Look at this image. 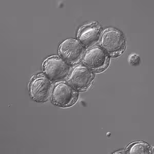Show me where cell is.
Here are the masks:
<instances>
[{"label":"cell","mask_w":154,"mask_h":154,"mask_svg":"<svg viewBox=\"0 0 154 154\" xmlns=\"http://www.w3.org/2000/svg\"><path fill=\"white\" fill-rule=\"evenodd\" d=\"M86 48L77 39L67 38L60 45L59 56L70 66H75L82 61Z\"/></svg>","instance_id":"5b68a950"},{"label":"cell","mask_w":154,"mask_h":154,"mask_svg":"<svg viewBox=\"0 0 154 154\" xmlns=\"http://www.w3.org/2000/svg\"><path fill=\"white\" fill-rule=\"evenodd\" d=\"M128 61L131 65L134 66H136L140 64V58L138 54H131L129 57Z\"/></svg>","instance_id":"30bf717a"},{"label":"cell","mask_w":154,"mask_h":154,"mask_svg":"<svg viewBox=\"0 0 154 154\" xmlns=\"http://www.w3.org/2000/svg\"><path fill=\"white\" fill-rule=\"evenodd\" d=\"M99 46L110 58H118L126 49V38L121 30L115 28H107L102 33Z\"/></svg>","instance_id":"6da1fadb"},{"label":"cell","mask_w":154,"mask_h":154,"mask_svg":"<svg viewBox=\"0 0 154 154\" xmlns=\"http://www.w3.org/2000/svg\"><path fill=\"white\" fill-rule=\"evenodd\" d=\"M70 65L57 56L45 60L42 64L43 73L51 82H58L67 79L72 70Z\"/></svg>","instance_id":"3957f363"},{"label":"cell","mask_w":154,"mask_h":154,"mask_svg":"<svg viewBox=\"0 0 154 154\" xmlns=\"http://www.w3.org/2000/svg\"><path fill=\"white\" fill-rule=\"evenodd\" d=\"M83 64H78L72 68L66 82L78 92L88 91L95 79V74Z\"/></svg>","instance_id":"277c9868"},{"label":"cell","mask_w":154,"mask_h":154,"mask_svg":"<svg viewBox=\"0 0 154 154\" xmlns=\"http://www.w3.org/2000/svg\"><path fill=\"white\" fill-rule=\"evenodd\" d=\"M51 88V82L43 73L32 76L28 84L30 98L38 103L48 101L50 98Z\"/></svg>","instance_id":"8992f818"},{"label":"cell","mask_w":154,"mask_h":154,"mask_svg":"<svg viewBox=\"0 0 154 154\" xmlns=\"http://www.w3.org/2000/svg\"><path fill=\"white\" fill-rule=\"evenodd\" d=\"M127 154H154L151 145L143 141H137L129 144L125 150Z\"/></svg>","instance_id":"9c48e42d"},{"label":"cell","mask_w":154,"mask_h":154,"mask_svg":"<svg viewBox=\"0 0 154 154\" xmlns=\"http://www.w3.org/2000/svg\"><path fill=\"white\" fill-rule=\"evenodd\" d=\"M79 98V92L67 82H58L51 91L49 99L56 106L67 108L75 104Z\"/></svg>","instance_id":"7a4b0ae2"},{"label":"cell","mask_w":154,"mask_h":154,"mask_svg":"<svg viewBox=\"0 0 154 154\" xmlns=\"http://www.w3.org/2000/svg\"><path fill=\"white\" fill-rule=\"evenodd\" d=\"M82 62L94 72L100 73L108 68L110 57L99 46H95L86 50Z\"/></svg>","instance_id":"52a82bcc"},{"label":"cell","mask_w":154,"mask_h":154,"mask_svg":"<svg viewBox=\"0 0 154 154\" xmlns=\"http://www.w3.org/2000/svg\"><path fill=\"white\" fill-rule=\"evenodd\" d=\"M102 30V27L99 23L93 22L79 29L77 35V40L86 49H89L99 42Z\"/></svg>","instance_id":"ba28073f"}]
</instances>
